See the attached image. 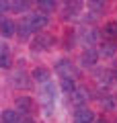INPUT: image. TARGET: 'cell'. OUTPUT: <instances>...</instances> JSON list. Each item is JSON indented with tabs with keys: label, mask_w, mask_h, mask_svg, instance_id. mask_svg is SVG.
Masks as SVG:
<instances>
[{
	"label": "cell",
	"mask_w": 117,
	"mask_h": 123,
	"mask_svg": "<svg viewBox=\"0 0 117 123\" xmlns=\"http://www.w3.org/2000/svg\"><path fill=\"white\" fill-rule=\"evenodd\" d=\"M49 23V17L47 12H43V10H39V12H31V14H25L23 17V21L19 23V33H21L23 37L31 35V33H39L41 29H45Z\"/></svg>",
	"instance_id": "cell-1"
},
{
	"label": "cell",
	"mask_w": 117,
	"mask_h": 123,
	"mask_svg": "<svg viewBox=\"0 0 117 123\" xmlns=\"http://www.w3.org/2000/svg\"><path fill=\"white\" fill-rule=\"evenodd\" d=\"M56 72L60 74V78H74L76 80V76H78V68L70 60H60L56 64Z\"/></svg>",
	"instance_id": "cell-2"
},
{
	"label": "cell",
	"mask_w": 117,
	"mask_h": 123,
	"mask_svg": "<svg viewBox=\"0 0 117 123\" xmlns=\"http://www.w3.org/2000/svg\"><path fill=\"white\" fill-rule=\"evenodd\" d=\"M53 43H56V37H53V35H47V33H41V35H37V37L33 39L31 47H33V49H49Z\"/></svg>",
	"instance_id": "cell-3"
},
{
	"label": "cell",
	"mask_w": 117,
	"mask_h": 123,
	"mask_svg": "<svg viewBox=\"0 0 117 123\" xmlns=\"http://www.w3.org/2000/svg\"><path fill=\"white\" fill-rule=\"evenodd\" d=\"M97 60H99V51H97L95 47H88L86 51L80 55V66L91 68V66H95V64H97Z\"/></svg>",
	"instance_id": "cell-4"
},
{
	"label": "cell",
	"mask_w": 117,
	"mask_h": 123,
	"mask_svg": "<svg viewBox=\"0 0 117 123\" xmlns=\"http://www.w3.org/2000/svg\"><path fill=\"white\" fill-rule=\"evenodd\" d=\"M14 33H17L14 21H10V18H0V35L10 39V37H14Z\"/></svg>",
	"instance_id": "cell-5"
},
{
	"label": "cell",
	"mask_w": 117,
	"mask_h": 123,
	"mask_svg": "<svg viewBox=\"0 0 117 123\" xmlns=\"http://www.w3.org/2000/svg\"><path fill=\"white\" fill-rule=\"evenodd\" d=\"M13 64V57H10V49L6 43L0 41V68H10Z\"/></svg>",
	"instance_id": "cell-6"
},
{
	"label": "cell",
	"mask_w": 117,
	"mask_h": 123,
	"mask_svg": "<svg viewBox=\"0 0 117 123\" xmlns=\"http://www.w3.org/2000/svg\"><path fill=\"white\" fill-rule=\"evenodd\" d=\"M74 119L76 121H95V113L86 107H78L76 113H74Z\"/></svg>",
	"instance_id": "cell-7"
},
{
	"label": "cell",
	"mask_w": 117,
	"mask_h": 123,
	"mask_svg": "<svg viewBox=\"0 0 117 123\" xmlns=\"http://www.w3.org/2000/svg\"><path fill=\"white\" fill-rule=\"evenodd\" d=\"M14 109L21 111V115H29L31 113V98L29 97H19L14 101Z\"/></svg>",
	"instance_id": "cell-8"
},
{
	"label": "cell",
	"mask_w": 117,
	"mask_h": 123,
	"mask_svg": "<svg viewBox=\"0 0 117 123\" xmlns=\"http://www.w3.org/2000/svg\"><path fill=\"white\" fill-rule=\"evenodd\" d=\"M31 78L37 80V82H49V70L43 68V66H39V68H35L31 72Z\"/></svg>",
	"instance_id": "cell-9"
},
{
	"label": "cell",
	"mask_w": 117,
	"mask_h": 123,
	"mask_svg": "<svg viewBox=\"0 0 117 123\" xmlns=\"http://www.w3.org/2000/svg\"><path fill=\"white\" fill-rule=\"evenodd\" d=\"M2 119H4L6 123L21 121V111L19 109H6V111H2Z\"/></svg>",
	"instance_id": "cell-10"
},
{
	"label": "cell",
	"mask_w": 117,
	"mask_h": 123,
	"mask_svg": "<svg viewBox=\"0 0 117 123\" xmlns=\"http://www.w3.org/2000/svg\"><path fill=\"white\" fill-rule=\"evenodd\" d=\"M13 10L14 12H27L31 8V0H13Z\"/></svg>",
	"instance_id": "cell-11"
},
{
	"label": "cell",
	"mask_w": 117,
	"mask_h": 123,
	"mask_svg": "<svg viewBox=\"0 0 117 123\" xmlns=\"http://www.w3.org/2000/svg\"><path fill=\"white\" fill-rule=\"evenodd\" d=\"M99 107L103 111H115V98L113 97H101L99 98Z\"/></svg>",
	"instance_id": "cell-12"
},
{
	"label": "cell",
	"mask_w": 117,
	"mask_h": 123,
	"mask_svg": "<svg viewBox=\"0 0 117 123\" xmlns=\"http://www.w3.org/2000/svg\"><path fill=\"white\" fill-rule=\"evenodd\" d=\"M39 6V10H43V12H53L56 10V0H35Z\"/></svg>",
	"instance_id": "cell-13"
},
{
	"label": "cell",
	"mask_w": 117,
	"mask_h": 123,
	"mask_svg": "<svg viewBox=\"0 0 117 123\" xmlns=\"http://www.w3.org/2000/svg\"><path fill=\"white\" fill-rule=\"evenodd\" d=\"M103 33H105V37H109V39H115V37H117V23L115 21H109L107 25H105Z\"/></svg>",
	"instance_id": "cell-14"
},
{
	"label": "cell",
	"mask_w": 117,
	"mask_h": 123,
	"mask_svg": "<svg viewBox=\"0 0 117 123\" xmlns=\"http://www.w3.org/2000/svg\"><path fill=\"white\" fill-rule=\"evenodd\" d=\"M62 90H64L66 94H72V92L76 90V82H74V78H62Z\"/></svg>",
	"instance_id": "cell-15"
},
{
	"label": "cell",
	"mask_w": 117,
	"mask_h": 123,
	"mask_svg": "<svg viewBox=\"0 0 117 123\" xmlns=\"http://www.w3.org/2000/svg\"><path fill=\"white\" fill-rule=\"evenodd\" d=\"M97 41H99V31L97 29H88L86 35H84V43L86 45H95Z\"/></svg>",
	"instance_id": "cell-16"
},
{
	"label": "cell",
	"mask_w": 117,
	"mask_h": 123,
	"mask_svg": "<svg viewBox=\"0 0 117 123\" xmlns=\"http://www.w3.org/2000/svg\"><path fill=\"white\" fill-rule=\"evenodd\" d=\"M72 98H74L76 103H86V101H88L86 90H84V88H76V90L72 92Z\"/></svg>",
	"instance_id": "cell-17"
},
{
	"label": "cell",
	"mask_w": 117,
	"mask_h": 123,
	"mask_svg": "<svg viewBox=\"0 0 117 123\" xmlns=\"http://www.w3.org/2000/svg\"><path fill=\"white\" fill-rule=\"evenodd\" d=\"M88 6L92 10H97V12H101L105 8V0H88Z\"/></svg>",
	"instance_id": "cell-18"
},
{
	"label": "cell",
	"mask_w": 117,
	"mask_h": 123,
	"mask_svg": "<svg viewBox=\"0 0 117 123\" xmlns=\"http://www.w3.org/2000/svg\"><path fill=\"white\" fill-rule=\"evenodd\" d=\"M41 97H43V98L47 97L49 101H53V86L49 82H47V88H41Z\"/></svg>",
	"instance_id": "cell-19"
},
{
	"label": "cell",
	"mask_w": 117,
	"mask_h": 123,
	"mask_svg": "<svg viewBox=\"0 0 117 123\" xmlns=\"http://www.w3.org/2000/svg\"><path fill=\"white\" fill-rule=\"evenodd\" d=\"M115 53V45L113 43H105L103 45V55H113Z\"/></svg>",
	"instance_id": "cell-20"
},
{
	"label": "cell",
	"mask_w": 117,
	"mask_h": 123,
	"mask_svg": "<svg viewBox=\"0 0 117 123\" xmlns=\"http://www.w3.org/2000/svg\"><path fill=\"white\" fill-rule=\"evenodd\" d=\"M10 6H13V4H8L6 0H0V17L8 12V8H10Z\"/></svg>",
	"instance_id": "cell-21"
}]
</instances>
